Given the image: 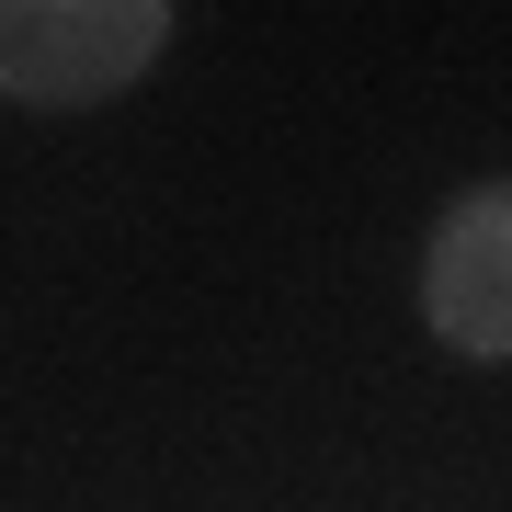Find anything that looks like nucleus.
Listing matches in <instances>:
<instances>
[{
	"instance_id": "1",
	"label": "nucleus",
	"mask_w": 512,
	"mask_h": 512,
	"mask_svg": "<svg viewBox=\"0 0 512 512\" xmlns=\"http://www.w3.org/2000/svg\"><path fill=\"white\" fill-rule=\"evenodd\" d=\"M171 0H0V103L23 114H80L114 103L126 80L160 69Z\"/></svg>"
},
{
	"instance_id": "2",
	"label": "nucleus",
	"mask_w": 512,
	"mask_h": 512,
	"mask_svg": "<svg viewBox=\"0 0 512 512\" xmlns=\"http://www.w3.org/2000/svg\"><path fill=\"white\" fill-rule=\"evenodd\" d=\"M421 330L467 365H512V171L467 183L421 239Z\"/></svg>"
}]
</instances>
